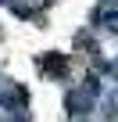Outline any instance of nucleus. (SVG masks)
I'll use <instances>...</instances> for the list:
<instances>
[{"instance_id": "nucleus-1", "label": "nucleus", "mask_w": 118, "mask_h": 122, "mask_svg": "<svg viewBox=\"0 0 118 122\" xmlns=\"http://www.w3.org/2000/svg\"><path fill=\"white\" fill-rule=\"evenodd\" d=\"M65 104H68V111H75V115H86V111L93 108V97H90V93H82V90H72V93L65 97Z\"/></svg>"}, {"instance_id": "nucleus-2", "label": "nucleus", "mask_w": 118, "mask_h": 122, "mask_svg": "<svg viewBox=\"0 0 118 122\" xmlns=\"http://www.w3.org/2000/svg\"><path fill=\"white\" fill-rule=\"evenodd\" d=\"M39 68L50 72V76H65V68H68L65 65V54H43L39 57Z\"/></svg>"}, {"instance_id": "nucleus-3", "label": "nucleus", "mask_w": 118, "mask_h": 122, "mask_svg": "<svg viewBox=\"0 0 118 122\" xmlns=\"http://www.w3.org/2000/svg\"><path fill=\"white\" fill-rule=\"evenodd\" d=\"M104 22H107V25H111L114 32H118V11H111V15H104Z\"/></svg>"}, {"instance_id": "nucleus-4", "label": "nucleus", "mask_w": 118, "mask_h": 122, "mask_svg": "<svg viewBox=\"0 0 118 122\" xmlns=\"http://www.w3.org/2000/svg\"><path fill=\"white\" fill-rule=\"evenodd\" d=\"M104 4H118V0H104Z\"/></svg>"}]
</instances>
